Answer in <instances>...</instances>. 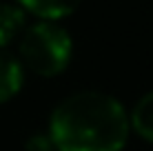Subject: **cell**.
Here are the masks:
<instances>
[{
  "instance_id": "6da1fadb",
  "label": "cell",
  "mask_w": 153,
  "mask_h": 151,
  "mask_svg": "<svg viewBox=\"0 0 153 151\" xmlns=\"http://www.w3.org/2000/svg\"><path fill=\"white\" fill-rule=\"evenodd\" d=\"M129 127L126 111L113 96L80 91L56 107L49 138L58 151H120Z\"/></svg>"
},
{
  "instance_id": "3957f363",
  "label": "cell",
  "mask_w": 153,
  "mask_h": 151,
  "mask_svg": "<svg viewBox=\"0 0 153 151\" xmlns=\"http://www.w3.org/2000/svg\"><path fill=\"white\" fill-rule=\"evenodd\" d=\"M18 4L42 20H58L69 16L80 4V0H18Z\"/></svg>"
},
{
  "instance_id": "7a4b0ae2",
  "label": "cell",
  "mask_w": 153,
  "mask_h": 151,
  "mask_svg": "<svg viewBox=\"0 0 153 151\" xmlns=\"http://www.w3.org/2000/svg\"><path fill=\"white\" fill-rule=\"evenodd\" d=\"M20 58L40 76H58L71 58V38L60 25L42 20L22 33Z\"/></svg>"
},
{
  "instance_id": "5b68a950",
  "label": "cell",
  "mask_w": 153,
  "mask_h": 151,
  "mask_svg": "<svg viewBox=\"0 0 153 151\" xmlns=\"http://www.w3.org/2000/svg\"><path fill=\"white\" fill-rule=\"evenodd\" d=\"M25 20H27V11L20 4H0V49L25 29Z\"/></svg>"
},
{
  "instance_id": "52a82bcc",
  "label": "cell",
  "mask_w": 153,
  "mask_h": 151,
  "mask_svg": "<svg viewBox=\"0 0 153 151\" xmlns=\"http://www.w3.org/2000/svg\"><path fill=\"white\" fill-rule=\"evenodd\" d=\"M53 149V142H51V138H33V140H29V151H51Z\"/></svg>"
},
{
  "instance_id": "277c9868",
  "label": "cell",
  "mask_w": 153,
  "mask_h": 151,
  "mask_svg": "<svg viewBox=\"0 0 153 151\" xmlns=\"http://www.w3.org/2000/svg\"><path fill=\"white\" fill-rule=\"evenodd\" d=\"M22 87V67L13 56L0 51V102L13 98Z\"/></svg>"
},
{
  "instance_id": "8992f818",
  "label": "cell",
  "mask_w": 153,
  "mask_h": 151,
  "mask_svg": "<svg viewBox=\"0 0 153 151\" xmlns=\"http://www.w3.org/2000/svg\"><path fill=\"white\" fill-rule=\"evenodd\" d=\"M131 124L142 138L153 142V91L140 98V102L133 109V116H131Z\"/></svg>"
}]
</instances>
